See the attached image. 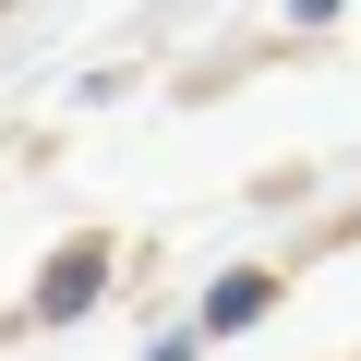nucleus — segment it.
Returning <instances> with one entry per match:
<instances>
[{
  "label": "nucleus",
  "mask_w": 361,
  "mask_h": 361,
  "mask_svg": "<svg viewBox=\"0 0 361 361\" xmlns=\"http://www.w3.org/2000/svg\"><path fill=\"white\" fill-rule=\"evenodd\" d=\"M265 313V277H217V301H205V325H253Z\"/></svg>",
  "instance_id": "obj_2"
},
{
  "label": "nucleus",
  "mask_w": 361,
  "mask_h": 361,
  "mask_svg": "<svg viewBox=\"0 0 361 361\" xmlns=\"http://www.w3.org/2000/svg\"><path fill=\"white\" fill-rule=\"evenodd\" d=\"M85 301H97V253H61L49 265V313H85Z\"/></svg>",
  "instance_id": "obj_1"
}]
</instances>
